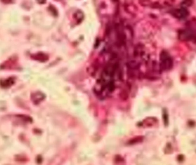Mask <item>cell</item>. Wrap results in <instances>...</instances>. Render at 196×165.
Segmentation results:
<instances>
[{
  "label": "cell",
  "instance_id": "11",
  "mask_svg": "<svg viewBox=\"0 0 196 165\" xmlns=\"http://www.w3.org/2000/svg\"><path fill=\"white\" fill-rule=\"evenodd\" d=\"M184 2L185 3L186 5H191V4H192V0H184Z\"/></svg>",
  "mask_w": 196,
  "mask_h": 165
},
{
  "label": "cell",
  "instance_id": "5",
  "mask_svg": "<svg viewBox=\"0 0 196 165\" xmlns=\"http://www.w3.org/2000/svg\"><path fill=\"white\" fill-rule=\"evenodd\" d=\"M15 81V79L13 78H10L5 80H0V86L2 88H7L12 86Z\"/></svg>",
  "mask_w": 196,
  "mask_h": 165
},
{
  "label": "cell",
  "instance_id": "1",
  "mask_svg": "<svg viewBox=\"0 0 196 165\" xmlns=\"http://www.w3.org/2000/svg\"><path fill=\"white\" fill-rule=\"evenodd\" d=\"M173 65V59L169 53L165 51L162 52L159 65L161 71H169L172 68Z\"/></svg>",
  "mask_w": 196,
  "mask_h": 165
},
{
  "label": "cell",
  "instance_id": "4",
  "mask_svg": "<svg viewBox=\"0 0 196 165\" xmlns=\"http://www.w3.org/2000/svg\"><path fill=\"white\" fill-rule=\"evenodd\" d=\"M44 98H45V96L44 95V94L40 92L33 93L31 95V99L33 102L36 104H39V103L41 102L42 100L44 99Z\"/></svg>",
  "mask_w": 196,
  "mask_h": 165
},
{
  "label": "cell",
  "instance_id": "8",
  "mask_svg": "<svg viewBox=\"0 0 196 165\" xmlns=\"http://www.w3.org/2000/svg\"><path fill=\"white\" fill-rule=\"evenodd\" d=\"M74 17H75L76 20L77 21V22L79 23H81V21L83 20V19L84 18V15L81 11H79L75 13Z\"/></svg>",
  "mask_w": 196,
  "mask_h": 165
},
{
  "label": "cell",
  "instance_id": "3",
  "mask_svg": "<svg viewBox=\"0 0 196 165\" xmlns=\"http://www.w3.org/2000/svg\"><path fill=\"white\" fill-rule=\"evenodd\" d=\"M189 11L185 8H181L179 9H175L171 11V14L173 17L178 19H184L189 16Z\"/></svg>",
  "mask_w": 196,
  "mask_h": 165
},
{
  "label": "cell",
  "instance_id": "2",
  "mask_svg": "<svg viewBox=\"0 0 196 165\" xmlns=\"http://www.w3.org/2000/svg\"><path fill=\"white\" fill-rule=\"evenodd\" d=\"M179 40L184 41H196V30L185 27V28L179 31Z\"/></svg>",
  "mask_w": 196,
  "mask_h": 165
},
{
  "label": "cell",
  "instance_id": "6",
  "mask_svg": "<svg viewBox=\"0 0 196 165\" xmlns=\"http://www.w3.org/2000/svg\"><path fill=\"white\" fill-rule=\"evenodd\" d=\"M31 57L33 59L35 60L39 61L40 62H45L48 60V56L43 53H37L35 55H32L31 56Z\"/></svg>",
  "mask_w": 196,
  "mask_h": 165
},
{
  "label": "cell",
  "instance_id": "7",
  "mask_svg": "<svg viewBox=\"0 0 196 165\" xmlns=\"http://www.w3.org/2000/svg\"><path fill=\"white\" fill-rule=\"evenodd\" d=\"M186 27L196 30V19L191 18L186 24Z\"/></svg>",
  "mask_w": 196,
  "mask_h": 165
},
{
  "label": "cell",
  "instance_id": "13",
  "mask_svg": "<svg viewBox=\"0 0 196 165\" xmlns=\"http://www.w3.org/2000/svg\"><path fill=\"white\" fill-rule=\"evenodd\" d=\"M56 1H60V0H56Z\"/></svg>",
  "mask_w": 196,
  "mask_h": 165
},
{
  "label": "cell",
  "instance_id": "10",
  "mask_svg": "<svg viewBox=\"0 0 196 165\" xmlns=\"http://www.w3.org/2000/svg\"><path fill=\"white\" fill-rule=\"evenodd\" d=\"M14 0H1V1L5 4H11L12 2H13Z\"/></svg>",
  "mask_w": 196,
  "mask_h": 165
},
{
  "label": "cell",
  "instance_id": "9",
  "mask_svg": "<svg viewBox=\"0 0 196 165\" xmlns=\"http://www.w3.org/2000/svg\"><path fill=\"white\" fill-rule=\"evenodd\" d=\"M49 11H51V12L52 13V14H53V15L56 16V15L58 14V12H57L56 9H55L53 6H50L49 7Z\"/></svg>",
  "mask_w": 196,
  "mask_h": 165
},
{
  "label": "cell",
  "instance_id": "12",
  "mask_svg": "<svg viewBox=\"0 0 196 165\" xmlns=\"http://www.w3.org/2000/svg\"><path fill=\"white\" fill-rule=\"evenodd\" d=\"M46 0H37V2L40 4H44L46 2Z\"/></svg>",
  "mask_w": 196,
  "mask_h": 165
}]
</instances>
